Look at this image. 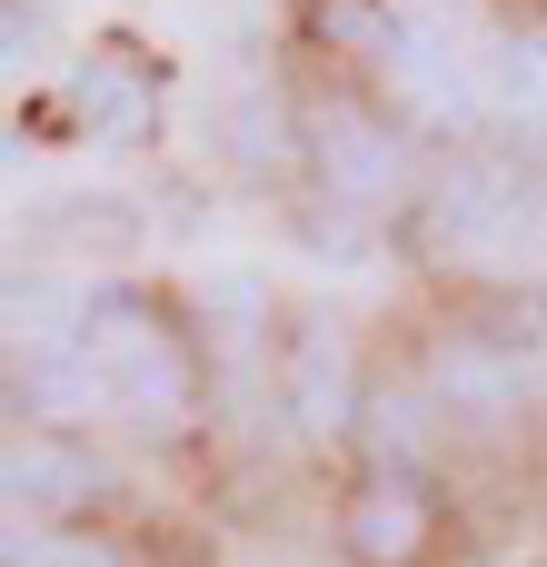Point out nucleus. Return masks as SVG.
<instances>
[{"label":"nucleus","mask_w":547,"mask_h":567,"mask_svg":"<svg viewBox=\"0 0 547 567\" xmlns=\"http://www.w3.org/2000/svg\"><path fill=\"white\" fill-rule=\"evenodd\" d=\"M419 439H429V429H419V399H409V389H379V399H369V449L389 458V478H409Z\"/></svg>","instance_id":"obj_10"},{"label":"nucleus","mask_w":547,"mask_h":567,"mask_svg":"<svg viewBox=\"0 0 547 567\" xmlns=\"http://www.w3.org/2000/svg\"><path fill=\"white\" fill-rule=\"evenodd\" d=\"M438 399H458L468 419H488V409H508V399H518V359H508V349H488V339H458V349L438 359Z\"/></svg>","instance_id":"obj_8"},{"label":"nucleus","mask_w":547,"mask_h":567,"mask_svg":"<svg viewBox=\"0 0 547 567\" xmlns=\"http://www.w3.org/2000/svg\"><path fill=\"white\" fill-rule=\"evenodd\" d=\"M319 40L329 50H399L389 0H319Z\"/></svg>","instance_id":"obj_11"},{"label":"nucleus","mask_w":547,"mask_h":567,"mask_svg":"<svg viewBox=\"0 0 547 567\" xmlns=\"http://www.w3.org/2000/svg\"><path fill=\"white\" fill-rule=\"evenodd\" d=\"M438 558V498L419 478H379L349 508V567H429Z\"/></svg>","instance_id":"obj_4"},{"label":"nucleus","mask_w":547,"mask_h":567,"mask_svg":"<svg viewBox=\"0 0 547 567\" xmlns=\"http://www.w3.org/2000/svg\"><path fill=\"white\" fill-rule=\"evenodd\" d=\"M80 359H90L100 399H110L120 419H140V429H179V419H189V399H199V359H189V339H169L140 299L90 309Z\"/></svg>","instance_id":"obj_1"},{"label":"nucleus","mask_w":547,"mask_h":567,"mask_svg":"<svg viewBox=\"0 0 547 567\" xmlns=\"http://www.w3.org/2000/svg\"><path fill=\"white\" fill-rule=\"evenodd\" d=\"M309 159H319V179H329V199H359V209H379L399 179H409V140L389 130V120H369V110H319L309 120Z\"/></svg>","instance_id":"obj_3"},{"label":"nucleus","mask_w":547,"mask_h":567,"mask_svg":"<svg viewBox=\"0 0 547 567\" xmlns=\"http://www.w3.org/2000/svg\"><path fill=\"white\" fill-rule=\"evenodd\" d=\"M488 90H498V110H508L518 130H547V40H518V50H498Z\"/></svg>","instance_id":"obj_9"},{"label":"nucleus","mask_w":547,"mask_h":567,"mask_svg":"<svg viewBox=\"0 0 547 567\" xmlns=\"http://www.w3.org/2000/svg\"><path fill=\"white\" fill-rule=\"evenodd\" d=\"M538 219H547V199L518 169H448V179L429 189V249H438V259L498 269V259H518V249L538 239Z\"/></svg>","instance_id":"obj_2"},{"label":"nucleus","mask_w":547,"mask_h":567,"mask_svg":"<svg viewBox=\"0 0 547 567\" xmlns=\"http://www.w3.org/2000/svg\"><path fill=\"white\" fill-rule=\"evenodd\" d=\"M279 399H289V419H299L309 439H329V429H349V419H359V389H349V359H339V339H329V329H309V339L289 349Z\"/></svg>","instance_id":"obj_5"},{"label":"nucleus","mask_w":547,"mask_h":567,"mask_svg":"<svg viewBox=\"0 0 547 567\" xmlns=\"http://www.w3.org/2000/svg\"><path fill=\"white\" fill-rule=\"evenodd\" d=\"M10 567H130V558H120L110 538H70V528H40V538H30V528H20V538H10Z\"/></svg>","instance_id":"obj_12"},{"label":"nucleus","mask_w":547,"mask_h":567,"mask_svg":"<svg viewBox=\"0 0 547 567\" xmlns=\"http://www.w3.org/2000/svg\"><path fill=\"white\" fill-rule=\"evenodd\" d=\"M149 90H159V80H149V60L100 50V60L80 70V90H70V100H80V130H100V140H140V130H149Z\"/></svg>","instance_id":"obj_6"},{"label":"nucleus","mask_w":547,"mask_h":567,"mask_svg":"<svg viewBox=\"0 0 547 567\" xmlns=\"http://www.w3.org/2000/svg\"><path fill=\"white\" fill-rule=\"evenodd\" d=\"M100 488V458H80L70 439H20L10 449V498L20 508H60V498H90Z\"/></svg>","instance_id":"obj_7"}]
</instances>
